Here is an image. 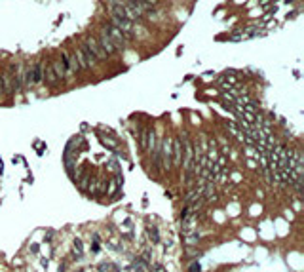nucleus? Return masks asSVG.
<instances>
[{"label":"nucleus","instance_id":"1","mask_svg":"<svg viewBox=\"0 0 304 272\" xmlns=\"http://www.w3.org/2000/svg\"><path fill=\"white\" fill-rule=\"evenodd\" d=\"M110 23H112L116 29H120V32L127 38V42L135 38V27H133V21H129V19H126V17L112 15V21H110Z\"/></svg>","mask_w":304,"mask_h":272},{"label":"nucleus","instance_id":"2","mask_svg":"<svg viewBox=\"0 0 304 272\" xmlns=\"http://www.w3.org/2000/svg\"><path fill=\"white\" fill-rule=\"evenodd\" d=\"M103 31L108 34V38L112 40V44L116 46V50H124L127 46V38L124 36L120 32V29H116L112 23H106V25H103Z\"/></svg>","mask_w":304,"mask_h":272},{"label":"nucleus","instance_id":"3","mask_svg":"<svg viewBox=\"0 0 304 272\" xmlns=\"http://www.w3.org/2000/svg\"><path fill=\"white\" fill-rule=\"evenodd\" d=\"M160 160H162V169H169L171 167V139L165 137L162 141V154H160Z\"/></svg>","mask_w":304,"mask_h":272},{"label":"nucleus","instance_id":"4","mask_svg":"<svg viewBox=\"0 0 304 272\" xmlns=\"http://www.w3.org/2000/svg\"><path fill=\"white\" fill-rule=\"evenodd\" d=\"M97 42H99V46L103 48V52H105L106 55H112V54H116L118 50H116V46L112 44V40L108 38V34H106L103 29H101V34H99V38H97Z\"/></svg>","mask_w":304,"mask_h":272},{"label":"nucleus","instance_id":"5","mask_svg":"<svg viewBox=\"0 0 304 272\" xmlns=\"http://www.w3.org/2000/svg\"><path fill=\"white\" fill-rule=\"evenodd\" d=\"M86 44H88L89 52H91V54L95 55V59H97V61H105V59L108 57V55H106L105 52H103V48H101V46H99V42H97V38L89 36L88 40H86Z\"/></svg>","mask_w":304,"mask_h":272},{"label":"nucleus","instance_id":"6","mask_svg":"<svg viewBox=\"0 0 304 272\" xmlns=\"http://www.w3.org/2000/svg\"><path fill=\"white\" fill-rule=\"evenodd\" d=\"M171 143H173L171 154L175 156V158H173V165H181V162H183V143H181V139H179V137H175Z\"/></svg>","mask_w":304,"mask_h":272},{"label":"nucleus","instance_id":"7","mask_svg":"<svg viewBox=\"0 0 304 272\" xmlns=\"http://www.w3.org/2000/svg\"><path fill=\"white\" fill-rule=\"evenodd\" d=\"M74 59H76V63H78V67H80V70H89L91 69V65L88 63V59H86V55L82 54V50H76V52H74Z\"/></svg>","mask_w":304,"mask_h":272},{"label":"nucleus","instance_id":"8","mask_svg":"<svg viewBox=\"0 0 304 272\" xmlns=\"http://www.w3.org/2000/svg\"><path fill=\"white\" fill-rule=\"evenodd\" d=\"M44 80H46L50 86H57V84H59V78L55 76V72H53L52 63L46 65V69H44Z\"/></svg>","mask_w":304,"mask_h":272},{"label":"nucleus","instance_id":"9","mask_svg":"<svg viewBox=\"0 0 304 272\" xmlns=\"http://www.w3.org/2000/svg\"><path fill=\"white\" fill-rule=\"evenodd\" d=\"M44 80V69L42 63H34L32 65V84H38V82Z\"/></svg>","mask_w":304,"mask_h":272},{"label":"nucleus","instance_id":"10","mask_svg":"<svg viewBox=\"0 0 304 272\" xmlns=\"http://www.w3.org/2000/svg\"><path fill=\"white\" fill-rule=\"evenodd\" d=\"M52 69H53V72H55V76H57L59 80H63V78H65L67 69L63 67V63H59V61H52Z\"/></svg>","mask_w":304,"mask_h":272},{"label":"nucleus","instance_id":"11","mask_svg":"<svg viewBox=\"0 0 304 272\" xmlns=\"http://www.w3.org/2000/svg\"><path fill=\"white\" fill-rule=\"evenodd\" d=\"M80 50H82V54H84V55H86V59H88V63H89V65H91V67H93V65H95V63H97V59H95V55H93V54H91V52H89V48H88V44H86V42H84V44H82V48H80Z\"/></svg>","mask_w":304,"mask_h":272},{"label":"nucleus","instance_id":"12","mask_svg":"<svg viewBox=\"0 0 304 272\" xmlns=\"http://www.w3.org/2000/svg\"><path fill=\"white\" fill-rule=\"evenodd\" d=\"M154 141H156V133H154V129H147V149H145V150H152V149H154Z\"/></svg>","mask_w":304,"mask_h":272},{"label":"nucleus","instance_id":"13","mask_svg":"<svg viewBox=\"0 0 304 272\" xmlns=\"http://www.w3.org/2000/svg\"><path fill=\"white\" fill-rule=\"evenodd\" d=\"M148 234H150L152 242H154V244H158V240H160V238H158V230L154 228V226H152V228H148Z\"/></svg>","mask_w":304,"mask_h":272},{"label":"nucleus","instance_id":"14","mask_svg":"<svg viewBox=\"0 0 304 272\" xmlns=\"http://www.w3.org/2000/svg\"><path fill=\"white\" fill-rule=\"evenodd\" d=\"M101 141L105 145H108L110 149H116V141H110V139H106V137H101Z\"/></svg>","mask_w":304,"mask_h":272},{"label":"nucleus","instance_id":"15","mask_svg":"<svg viewBox=\"0 0 304 272\" xmlns=\"http://www.w3.org/2000/svg\"><path fill=\"white\" fill-rule=\"evenodd\" d=\"M190 272H200V265H198V263H194V265L190 267Z\"/></svg>","mask_w":304,"mask_h":272},{"label":"nucleus","instance_id":"16","mask_svg":"<svg viewBox=\"0 0 304 272\" xmlns=\"http://www.w3.org/2000/svg\"><path fill=\"white\" fill-rule=\"evenodd\" d=\"M270 2H272V0H260V2H258V4H260V6H268V4H270Z\"/></svg>","mask_w":304,"mask_h":272},{"label":"nucleus","instance_id":"17","mask_svg":"<svg viewBox=\"0 0 304 272\" xmlns=\"http://www.w3.org/2000/svg\"><path fill=\"white\" fill-rule=\"evenodd\" d=\"M0 93H2V76H0Z\"/></svg>","mask_w":304,"mask_h":272}]
</instances>
